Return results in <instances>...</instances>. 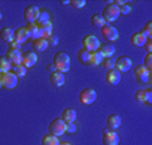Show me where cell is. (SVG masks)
<instances>
[{
    "label": "cell",
    "mask_w": 152,
    "mask_h": 145,
    "mask_svg": "<svg viewBox=\"0 0 152 145\" xmlns=\"http://www.w3.org/2000/svg\"><path fill=\"white\" fill-rule=\"evenodd\" d=\"M53 65L55 66V70L59 73H67L70 70V57L63 51H59L53 58Z\"/></svg>",
    "instance_id": "1"
},
{
    "label": "cell",
    "mask_w": 152,
    "mask_h": 145,
    "mask_svg": "<svg viewBox=\"0 0 152 145\" xmlns=\"http://www.w3.org/2000/svg\"><path fill=\"white\" fill-rule=\"evenodd\" d=\"M101 16L104 17L105 23H109V24H110L112 22L117 20L118 16H120V11H118V7L115 6L112 1H108V4L105 6V8L102 9V14H101Z\"/></svg>",
    "instance_id": "2"
},
{
    "label": "cell",
    "mask_w": 152,
    "mask_h": 145,
    "mask_svg": "<svg viewBox=\"0 0 152 145\" xmlns=\"http://www.w3.org/2000/svg\"><path fill=\"white\" fill-rule=\"evenodd\" d=\"M78 100L82 105H92L96 100H97V91L92 87H86L80 91Z\"/></svg>",
    "instance_id": "3"
},
{
    "label": "cell",
    "mask_w": 152,
    "mask_h": 145,
    "mask_svg": "<svg viewBox=\"0 0 152 145\" xmlns=\"http://www.w3.org/2000/svg\"><path fill=\"white\" fill-rule=\"evenodd\" d=\"M82 46L88 52H93V51H98L101 43L96 35H86L82 39Z\"/></svg>",
    "instance_id": "4"
},
{
    "label": "cell",
    "mask_w": 152,
    "mask_h": 145,
    "mask_svg": "<svg viewBox=\"0 0 152 145\" xmlns=\"http://www.w3.org/2000/svg\"><path fill=\"white\" fill-rule=\"evenodd\" d=\"M0 82H1V86L6 89H15L18 86V77L12 74L11 71L1 73L0 74Z\"/></svg>",
    "instance_id": "5"
},
{
    "label": "cell",
    "mask_w": 152,
    "mask_h": 145,
    "mask_svg": "<svg viewBox=\"0 0 152 145\" xmlns=\"http://www.w3.org/2000/svg\"><path fill=\"white\" fill-rule=\"evenodd\" d=\"M101 35L102 38H105L106 40L109 42H115L118 39V31L115 26L109 24V23H105L102 27H101Z\"/></svg>",
    "instance_id": "6"
},
{
    "label": "cell",
    "mask_w": 152,
    "mask_h": 145,
    "mask_svg": "<svg viewBox=\"0 0 152 145\" xmlns=\"http://www.w3.org/2000/svg\"><path fill=\"white\" fill-rule=\"evenodd\" d=\"M39 14H40L39 7L35 6V4H28L23 11V17L26 19L27 23H35L38 16H39Z\"/></svg>",
    "instance_id": "7"
},
{
    "label": "cell",
    "mask_w": 152,
    "mask_h": 145,
    "mask_svg": "<svg viewBox=\"0 0 152 145\" xmlns=\"http://www.w3.org/2000/svg\"><path fill=\"white\" fill-rule=\"evenodd\" d=\"M65 128H66V124L61 118H55L49 124V133L53 134V136L59 137L65 133Z\"/></svg>",
    "instance_id": "8"
},
{
    "label": "cell",
    "mask_w": 152,
    "mask_h": 145,
    "mask_svg": "<svg viewBox=\"0 0 152 145\" xmlns=\"http://www.w3.org/2000/svg\"><path fill=\"white\" fill-rule=\"evenodd\" d=\"M132 67V58L126 57V55H123V57L117 58L115 63V68L120 73H126V71L131 70Z\"/></svg>",
    "instance_id": "9"
},
{
    "label": "cell",
    "mask_w": 152,
    "mask_h": 145,
    "mask_svg": "<svg viewBox=\"0 0 152 145\" xmlns=\"http://www.w3.org/2000/svg\"><path fill=\"white\" fill-rule=\"evenodd\" d=\"M149 73L151 71L148 68H145L143 65H137L133 70V74H135V78L139 81V82H148L149 79Z\"/></svg>",
    "instance_id": "10"
},
{
    "label": "cell",
    "mask_w": 152,
    "mask_h": 145,
    "mask_svg": "<svg viewBox=\"0 0 152 145\" xmlns=\"http://www.w3.org/2000/svg\"><path fill=\"white\" fill-rule=\"evenodd\" d=\"M38 62V57L35 52L32 51H26L22 54V65L24 66L26 68L28 67H32V66H35Z\"/></svg>",
    "instance_id": "11"
},
{
    "label": "cell",
    "mask_w": 152,
    "mask_h": 145,
    "mask_svg": "<svg viewBox=\"0 0 152 145\" xmlns=\"http://www.w3.org/2000/svg\"><path fill=\"white\" fill-rule=\"evenodd\" d=\"M120 137L115 130H108L102 136V144L104 145H118Z\"/></svg>",
    "instance_id": "12"
},
{
    "label": "cell",
    "mask_w": 152,
    "mask_h": 145,
    "mask_svg": "<svg viewBox=\"0 0 152 145\" xmlns=\"http://www.w3.org/2000/svg\"><path fill=\"white\" fill-rule=\"evenodd\" d=\"M106 82L110 86H117L121 82V73L117 71L116 68L108 70V73H106Z\"/></svg>",
    "instance_id": "13"
},
{
    "label": "cell",
    "mask_w": 152,
    "mask_h": 145,
    "mask_svg": "<svg viewBox=\"0 0 152 145\" xmlns=\"http://www.w3.org/2000/svg\"><path fill=\"white\" fill-rule=\"evenodd\" d=\"M121 122H123V119L118 114L113 113V114H109L108 118H106V125L109 128V130H116L121 126Z\"/></svg>",
    "instance_id": "14"
},
{
    "label": "cell",
    "mask_w": 152,
    "mask_h": 145,
    "mask_svg": "<svg viewBox=\"0 0 152 145\" xmlns=\"http://www.w3.org/2000/svg\"><path fill=\"white\" fill-rule=\"evenodd\" d=\"M6 58L11 62L12 66L22 65V51L20 50H8L6 54Z\"/></svg>",
    "instance_id": "15"
},
{
    "label": "cell",
    "mask_w": 152,
    "mask_h": 145,
    "mask_svg": "<svg viewBox=\"0 0 152 145\" xmlns=\"http://www.w3.org/2000/svg\"><path fill=\"white\" fill-rule=\"evenodd\" d=\"M65 81L66 79H65V74H63V73L54 71V73L50 74V82H51V85L55 86V87H61V86H63Z\"/></svg>",
    "instance_id": "16"
},
{
    "label": "cell",
    "mask_w": 152,
    "mask_h": 145,
    "mask_svg": "<svg viewBox=\"0 0 152 145\" xmlns=\"http://www.w3.org/2000/svg\"><path fill=\"white\" fill-rule=\"evenodd\" d=\"M65 124H69V122H75V119H77V111L74 109H65L62 111V117H61Z\"/></svg>",
    "instance_id": "17"
},
{
    "label": "cell",
    "mask_w": 152,
    "mask_h": 145,
    "mask_svg": "<svg viewBox=\"0 0 152 145\" xmlns=\"http://www.w3.org/2000/svg\"><path fill=\"white\" fill-rule=\"evenodd\" d=\"M98 51L101 52V55L104 58H112V55L116 52V47L113 44H110V43H104V44L100 46Z\"/></svg>",
    "instance_id": "18"
},
{
    "label": "cell",
    "mask_w": 152,
    "mask_h": 145,
    "mask_svg": "<svg viewBox=\"0 0 152 145\" xmlns=\"http://www.w3.org/2000/svg\"><path fill=\"white\" fill-rule=\"evenodd\" d=\"M0 38L1 40L6 43H11L12 40H15V31L11 28V27H4L0 31Z\"/></svg>",
    "instance_id": "19"
},
{
    "label": "cell",
    "mask_w": 152,
    "mask_h": 145,
    "mask_svg": "<svg viewBox=\"0 0 152 145\" xmlns=\"http://www.w3.org/2000/svg\"><path fill=\"white\" fill-rule=\"evenodd\" d=\"M24 28L27 30L30 38H32L34 40L38 39V38H40V28L35 24V23H27L26 26H24Z\"/></svg>",
    "instance_id": "20"
},
{
    "label": "cell",
    "mask_w": 152,
    "mask_h": 145,
    "mask_svg": "<svg viewBox=\"0 0 152 145\" xmlns=\"http://www.w3.org/2000/svg\"><path fill=\"white\" fill-rule=\"evenodd\" d=\"M102 60H104V57L101 55L100 51H93L89 54V62H88V65L96 67V66H100L102 63Z\"/></svg>",
    "instance_id": "21"
},
{
    "label": "cell",
    "mask_w": 152,
    "mask_h": 145,
    "mask_svg": "<svg viewBox=\"0 0 152 145\" xmlns=\"http://www.w3.org/2000/svg\"><path fill=\"white\" fill-rule=\"evenodd\" d=\"M28 39H30V35L24 27H19V28L15 31V40H18L19 43H24Z\"/></svg>",
    "instance_id": "22"
},
{
    "label": "cell",
    "mask_w": 152,
    "mask_h": 145,
    "mask_svg": "<svg viewBox=\"0 0 152 145\" xmlns=\"http://www.w3.org/2000/svg\"><path fill=\"white\" fill-rule=\"evenodd\" d=\"M47 23H50V12L46 11V9H42L37 19V22H35V24H37L38 27H42V26H45V24H47Z\"/></svg>",
    "instance_id": "23"
},
{
    "label": "cell",
    "mask_w": 152,
    "mask_h": 145,
    "mask_svg": "<svg viewBox=\"0 0 152 145\" xmlns=\"http://www.w3.org/2000/svg\"><path fill=\"white\" fill-rule=\"evenodd\" d=\"M145 40H147V38L144 36V35H141L140 32H136V34H133L132 36H131V43H132V46H135V47H143Z\"/></svg>",
    "instance_id": "24"
},
{
    "label": "cell",
    "mask_w": 152,
    "mask_h": 145,
    "mask_svg": "<svg viewBox=\"0 0 152 145\" xmlns=\"http://www.w3.org/2000/svg\"><path fill=\"white\" fill-rule=\"evenodd\" d=\"M32 44H34V48L37 51H46L47 48H49V43H47V40L45 39V38H38V39H35L34 42H32Z\"/></svg>",
    "instance_id": "25"
},
{
    "label": "cell",
    "mask_w": 152,
    "mask_h": 145,
    "mask_svg": "<svg viewBox=\"0 0 152 145\" xmlns=\"http://www.w3.org/2000/svg\"><path fill=\"white\" fill-rule=\"evenodd\" d=\"M40 28V38H45V39H47V38L51 36L53 34V23H47V24H45V26L39 27Z\"/></svg>",
    "instance_id": "26"
},
{
    "label": "cell",
    "mask_w": 152,
    "mask_h": 145,
    "mask_svg": "<svg viewBox=\"0 0 152 145\" xmlns=\"http://www.w3.org/2000/svg\"><path fill=\"white\" fill-rule=\"evenodd\" d=\"M59 142L58 137L53 134H46L42 137V145H59Z\"/></svg>",
    "instance_id": "27"
},
{
    "label": "cell",
    "mask_w": 152,
    "mask_h": 145,
    "mask_svg": "<svg viewBox=\"0 0 152 145\" xmlns=\"http://www.w3.org/2000/svg\"><path fill=\"white\" fill-rule=\"evenodd\" d=\"M11 73L16 75L18 78H22V77H24V75H26L27 68L24 67L23 65H16V66H12V67H11Z\"/></svg>",
    "instance_id": "28"
},
{
    "label": "cell",
    "mask_w": 152,
    "mask_h": 145,
    "mask_svg": "<svg viewBox=\"0 0 152 145\" xmlns=\"http://www.w3.org/2000/svg\"><path fill=\"white\" fill-rule=\"evenodd\" d=\"M11 67H12V65H11V62L6 58V55H4V57H0V73L11 71Z\"/></svg>",
    "instance_id": "29"
},
{
    "label": "cell",
    "mask_w": 152,
    "mask_h": 145,
    "mask_svg": "<svg viewBox=\"0 0 152 145\" xmlns=\"http://www.w3.org/2000/svg\"><path fill=\"white\" fill-rule=\"evenodd\" d=\"M90 22H92V24L94 27H100V28L105 24V20H104V17L101 16V14H94L92 16V20H90Z\"/></svg>",
    "instance_id": "30"
},
{
    "label": "cell",
    "mask_w": 152,
    "mask_h": 145,
    "mask_svg": "<svg viewBox=\"0 0 152 145\" xmlns=\"http://www.w3.org/2000/svg\"><path fill=\"white\" fill-rule=\"evenodd\" d=\"M89 54L90 52H88L85 48H81L80 51H78V59H80V62L83 63V65H88V62H89Z\"/></svg>",
    "instance_id": "31"
},
{
    "label": "cell",
    "mask_w": 152,
    "mask_h": 145,
    "mask_svg": "<svg viewBox=\"0 0 152 145\" xmlns=\"http://www.w3.org/2000/svg\"><path fill=\"white\" fill-rule=\"evenodd\" d=\"M115 63H116V59H113V58H104L102 60V65L106 70H113L115 68Z\"/></svg>",
    "instance_id": "32"
},
{
    "label": "cell",
    "mask_w": 152,
    "mask_h": 145,
    "mask_svg": "<svg viewBox=\"0 0 152 145\" xmlns=\"http://www.w3.org/2000/svg\"><path fill=\"white\" fill-rule=\"evenodd\" d=\"M118 11H120V15H123V16H126V15L131 14V11H132V7H131V4H129V3H125V4H123L121 7H118Z\"/></svg>",
    "instance_id": "33"
},
{
    "label": "cell",
    "mask_w": 152,
    "mask_h": 145,
    "mask_svg": "<svg viewBox=\"0 0 152 145\" xmlns=\"http://www.w3.org/2000/svg\"><path fill=\"white\" fill-rule=\"evenodd\" d=\"M143 66L151 71V68H152V52H148V54L145 55V58H144V65Z\"/></svg>",
    "instance_id": "34"
},
{
    "label": "cell",
    "mask_w": 152,
    "mask_h": 145,
    "mask_svg": "<svg viewBox=\"0 0 152 145\" xmlns=\"http://www.w3.org/2000/svg\"><path fill=\"white\" fill-rule=\"evenodd\" d=\"M77 132V125L74 122H69L66 124V128H65V133L67 134H74Z\"/></svg>",
    "instance_id": "35"
},
{
    "label": "cell",
    "mask_w": 152,
    "mask_h": 145,
    "mask_svg": "<svg viewBox=\"0 0 152 145\" xmlns=\"http://www.w3.org/2000/svg\"><path fill=\"white\" fill-rule=\"evenodd\" d=\"M70 4H72L74 8H83L86 6V0H70Z\"/></svg>",
    "instance_id": "36"
},
{
    "label": "cell",
    "mask_w": 152,
    "mask_h": 145,
    "mask_svg": "<svg viewBox=\"0 0 152 145\" xmlns=\"http://www.w3.org/2000/svg\"><path fill=\"white\" fill-rule=\"evenodd\" d=\"M135 98L137 102H144L145 101V90H137L135 94Z\"/></svg>",
    "instance_id": "37"
},
{
    "label": "cell",
    "mask_w": 152,
    "mask_h": 145,
    "mask_svg": "<svg viewBox=\"0 0 152 145\" xmlns=\"http://www.w3.org/2000/svg\"><path fill=\"white\" fill-rule=\"evenodd\" d=\"M143 47L147 50V52H152V38H147Z\"/></svg>",
    "instance_id": "38"
},
{
    "label": "cell",
    "mask_w": 152,
    "mask_h": 145,
    "mask_svg": "<svg viewBox=\"0 0 152 145\" xmlns=\"http://www.w3.org/2000/svg\"><path fill=\"white\" fill-rule=\"evenodd\" d=\"M8 44H10V50H20V47H22V43H19L18 40H12Z\"/></svg>",
    "instance_id": "39"
},
{
    "label": "cell",
    "mask_w": 152,
    "mask_h": 145,
    "mask_svg": "<svg viewBox=\"0 0 152 145\" xmlns=\"http://www.w3.org/2000/svg\"><path fill=\"white\" fill-rule=\"evenodd\" d=\"M47 43H49V46H57L58 44V36H50V38H47Z\"/></svg>",
    "instance_id": "40"
},
{
    "label": "cell",
    "mask_w": 152,
    "mask_h": 145,
    "mask_svg": "<svg viewBox=\"0 0 152 145\" xmlns=\"http://www.w3.org/2000/svg\"><path fill=\"white\" fill-rule=\"evenodd\" d=\"M144 102L148 103V105L152 103V91L151 90H145V101Z\"/></svg>",
    "instance_id": "41"
},
{
    "label": "cell",
    "mask_w": 152,
    "mask_h": 145,
    "mask_svg": "<svg viewBox=\"0 0 152 145\" xmlns=\"http://www.w3.org/2000/svg\"><path fill=\"white\" fill-rule=\"evenodd\" d=\"M47 71H50V74H51V73H54V71H57L55 70V66L53 65V63H50V65H47Z\"/></svg>",
    "instance_id": "42"
},
{
    "label": "cell",
    "mask_w": 152,
    "mask_h": 145,
    "mask_svg": "<svg viewBox=\"0 0 152 145\" xmlns=\"http://www.w3.org/2000/svg\"><path fill=\"white\" fill-rule=\"evenodd\" d=\"M144 28H145V30H148V31H151V32H152V22H148V23H147V24H145V27H144Z\"/></svg>",
    "instance_id": "43"
},
{
    "label": "cell",
    "mask_w": 152,
    "mask_h": 145,
    "mask_svg": "<svg viewBox=\"0 0 152 145\" xmlns=\"http://www.w3.org/2000/svg\"><path fill=\"white\" fill-rule=\"evenodd\" d=\"M61 4H63V6H67V4H70L69 0H61Z\"/></svg>",
    "instance_id": "44"
},
{
    "label": "cell",
    "mask_w": 152,
    "mask_h": 145,
    "mask_svg": "<svg viewBox=\"0 0 152 145\" xmlns=\"http://www.w3.org/2000/svg\"><path fill=\"white\" fill-rule=\"evenodd\" d=\"M59 145H73V144H70V142H66V141H65V142H59Z\"/></svg>",
    "instance_id": "45"
},
{
    "label": "cell",
    "mask_w": 152,
    "mask_h": 145,
    "mask_svg": "<svg viewBox=\"0 0 152 145\" xmlns=\"http://www.w3.org/2000/svg\"><path fill=\"white\" fill-rule=\"evenodd\" d=\"M108 130H109V128H104V129H102V134H104V133H106Z\"/></svg>",
    "instance_id": "46"
},
{
    "label": "cell",
    "mask_w": 152,
    "mask_h": 145,
    "mask_svg": "<svg viewBox=\"0 0 152 145\" xmlns=\"http://www.w3.org/2000/svg\"><path fill=\"white\" fill-rule=\"evenodd\" d=\"M1 17H3V14H1V12H0V20H1Z\"/></svg>",
    "instance_id": "47"
},
{
    "label": "cell",
    "mask_w": 152,
    "mask_h": 145,
    "mask_svg": "<svg viewBox=\"0 0 152 145\" xmlns=\"http://www.w3.org/2000/svg\"><path fill=\"white\" fill-rule=\"evenodd\" d=\"M0 89H1V82H0Z\"/></svg>",
    "instance_id": "48"
},
{
    "label": "cell",
    "mask_w": 152,
    "mask_h": 145,
    "mask_svg": "<svg viewBox=\"0 0 152 145\" xmlns=\"http://www.w3.org/2000/svg\"><path fill=\"white\" fill-rule=\"evenodd\" d=\"M0 74H1V73H0Z\"/></svg>",
    "instance_id": "49"
}]
</instances>
